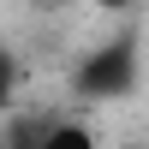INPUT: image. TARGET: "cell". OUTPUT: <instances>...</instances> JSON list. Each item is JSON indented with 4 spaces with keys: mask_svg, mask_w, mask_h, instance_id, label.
Masks as SVG:
<instances>
[{
    "mask_svg": "<svg viewBox=\"0 0 149 149\" xmlns=\"http://www.w3.org/2000/svg\"><path fill=\"white\" fill-rule=\"evenodd\" d=\"M30 149H102V137H95L90 119H78V113H54V119H42V125H36V143H30Z\"/></svg>",
    "mask_w": 149,
    "mask_h": 149,
    "instance_id": "2",
    "label": "cell"
},
{
    "mask_svg": "<svg viewBox=\"0 0 149 149\" xmlns=\"http://www.w3.org/2000/svg\"><path fill=\"white\" fill-rule=\"evenodd\" d=\"M12 95H18V60H12V48H0V113L12 107Z\"/></svg>",
    "mask_w": 149,
    "mask_h": 149,
    "instance_id": "3",
    "label": "cell"
},
{
    "mask_svg": "<svg viewBox=\"0 0 149 149\" xmlns=\"http://www.w3.org/2000/svg\"><path fill=\"white\" fill-rule=\"evenodd\" d=\"M90 6H102V12H131L137 0H90Z\"/></svg>",
    "mask_w": 149,
    "mask_h": 149,
    "instance_id": "4",
    "label": "cell"
},
{
    "mask_svg": "<svg viewBox=\"0 0 149 149\" xmlns=\"http://www.w3.org/2000/svg\"><path fill=\"white\" fill-rule=\"evenodd\" d=\"M143 78V48L131 30L102 36L95 48H84L78 66H72V95L78 102H125Z\"/></svg>",
    "mask_w": 149,
    "mask_h": 149,
    "instance_id": "1",
    "label": "cell"
},
{
    "mask_svg": "<svg viewBox=\"0 0 149 149\" xmlns=\"http://www.w3.org/2000/svg\"><path fill=\"white\" fill-rule=\"evenodd\" d=\"M113 149H149V143H113Z\"/></svg>",
    "mask_w": 149,
    "mask_h": 149,
    "instance_id": "5",
    "label": "cell"
}]
</instances>
